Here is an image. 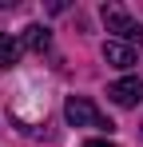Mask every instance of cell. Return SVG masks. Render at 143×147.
<instances>
[{"instance_id": "1", "label": "cell", "mask_w": 143, "mask_h": 147, "mask_svg": "<svg viewBox=\"0 0 143 147\" xmlns=\"http://www.w3.org/2000/svg\"><path fill=\"white\" fill-rule=\"evenodd\" d=\"M64 119H68L72 127H95V131H107V135L115 131V123L107 119L88 96H68V103H64Z\"/></svg>"}, {"instance_id": "2", "label": "cell", "mask_w": 143, "mask_h": 147, "mask_svg": "<svg viewBox=\"0 0 143 147\" xmlns=\"http://www.w3.org/2000/svg\"><path fill=\"white\" fill-rule=\"evenodd\" d=\"M103 24H107V32H115L119 40H127V44H143V24L135 20V16H127L119 4H103Z\"/></svg>"}, {"instance_id": "3", "label": "cell", "mask_w": 143, "mask_h": 147, "mask_svg": "<svg viewBox=\"0 0 143 147\" xmlns=\"http://www.w3.org/2000/svg\"><path fill=\"white\" fill-rule=\"evenodd\" d=\"M107 96H111V103H119V107H135V103H143V80L139 76H123V80H115V84L107 88Z\"/></svg>"}, {"instance_id": "4", "label": "cell", "mask_w": 143, "mask_h": 147, "mask_svg": "<svg viewBox=\"0 0 143 147\" xmlns=\"http://www.w3.org/2000/svg\"><path fill=\"white\" fill-rule=\"evenodd\" d=\"M103 60H107L111 68H119V72H131V68H135V48L123 44V40H107V44H103Z\"/></svg>"}, {"instance_id": "5", "label": "cell", "mask_w": 143, "mask_h": 147, "mask_svg": "<svg viewBox=\"0 0 143 147\" xmlns=\"http://www.w3.org/2000/svg\"><path fill=\"white\" fill-rule=\"evenodd\" d=\"M20 44L24 48H32V52H48V44H52V32H48L44 24H28L20 32Z\"/></svg>"}, {"instance_id": "6", "label": "cell", "mask_w": 143, "mask_h": 147, "mask_svg": "<svg viewBox=\"0 0 143 147\" xmlns=\"http://www.w3.org/2000/svg\"><path fill=\"white\" fill-rule=\"evenodd\" d=\"M20 52H24V44L16 40V36L0 32V68H12V64H20Z\"/></svg>"}, {"instance_id": "7", "label": "cell", "mask_w": 143, "mask_h": 147, "mask_svg": "<svg viewBox=\"0 0 143 147\" xmlns=\"http://www.w3.org/2000/svg\"><path fill=\"white\" fill-rule=\"evenodd\" d=\"M80 147H115V143H107V139H88V143H80Z\"/></svg>"}]
</instances>
